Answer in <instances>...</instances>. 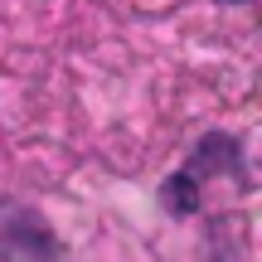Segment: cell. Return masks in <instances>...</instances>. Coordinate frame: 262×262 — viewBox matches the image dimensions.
I'll list each match as a JSON object with an SVG mask.
<instances>
[{"label": "cell", "instance_id": "6da1fadb", "mask_svg": "<svg viewBox=\"0 0 262 262\" xmlns=\"http://www.w3.org/2000/svg\"><path fill=\"white\" fill-rule=\"evenodd\" d=\"M0 262H54V243L34 219H0Z\"/></svg>", "mask_w": 262, "mask_h": 262}]
</instances>
